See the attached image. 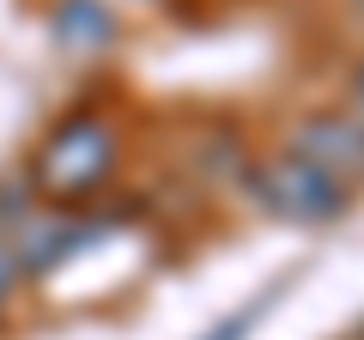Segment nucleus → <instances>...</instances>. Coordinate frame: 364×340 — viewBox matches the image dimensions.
<instances>
[{
	"label": "nucleus",
	"instance_id": "nucleus-4",
	"mask_svg": "<svg viewBox=\"0 0 364 340\" xmlns=\"http://www.w3.org/2000/svg\"><path fill=\"white\" fill-rule=\"evenodd\" d=\"M279 146L304 152L310 164H322L328 176H340L346 188H364V122L352 116L346 104H316V110H304V116H291Z\"/></svg>",
	"mask_w": 364,
	"mask_h": 340
},
{
	"label": "nucleus",
	"instance_id": "nucleus-5",
	"mask_svg": "<svg viewBox=\"0 0 364 340\" xmlns=\"http://www.w3.org/2000/svg\"><path fill=\"white\" fill-rule=\"evenodd\" d=\"M43 31H49L55 55H67V61H104L122 43V13L116 0H49Z\"/></svg>",
	"mask_w": 364,
	"mask_h": 340
},
{
	"label": "nucleus",
	"instance_id": "nucleus-2",
	"mask_svg": "<svg viewBox=\"0 0 364 340\" xmlns=\"http://www.w3.org/2000/svg\"><path fill=\"white\" fill-rule=\"evenodd\" d=\"M231 195L243 201L249 213L273 225H291V231H322V225H340L358 201V188H346L340 176H328L322 164H310L291 146H267V152H249L243 170L231 176Z\"/></svg>",
	"mask_w": 364,
	"mask_h": 340
},
{
	"label": "nucleus",
	"instance_id": "nucleus-6",
	"mask_svg": "<svg viewBox=\"0 0 364 340\" xmlns=\"http://www.w3.org/2000/svg\"><path fill=\"white\" fill-rule=\"evenodd\" d=\"M37 207H43V195H37V183H31V170L0 176V237H13Z\"/></svg>",
	"mask_w": 364,
	"mask_h": 340
},
{
	"label": "nucleus",
	"instance_id": "nucleus-10",
	"mask_svg": "<svg viewBox=\"0 0 364 340\" xmlns=\"http://www.w3.org/2000/svg\"><path fill=\"white\" fill-rule=\"evenodd\" d=\"M340 340H364V322H358V328H346V334H340Z\"/></svg>",
	"mask_w": 364,
	"mask_h": 340
},
{
	"label": "nucleus",
	"instance_id": "nucleus-3",
	"mask_svg": "<svg viewBox=\"0 0 364 340\" xmlns=\"http://www.w3.org/2000/svg\"><path fill=\"white\" fill-rule=\"evenodd\" d=\"M104 231H109V219L91 213V207H37L6 243H13L25 280H55V274H67Z\"/></svg>",
	"mask_w": 364,
	"mask_h": 340
},
{
	"label": "nucleus",
	"instance_id": "nucleus-1",
	"mask_svg": "<svg viewBox=\"0 0 364 340\" xmlns=\"http://www.w3.org/2000/svg\"><path fill=\"white\" fill-rule=\"evenodd\" d=\"M122 158H128V134H122L116 110L73 104L31 146L25 170H31V183H37L43 207H97L116 188Z\"/></svg>",
	"mask_w": 364,
	"mask_h": 340
},
{
	"label": "nucleus",
	"instance_id": "nucleus-8",
	"mask_svg": "<svg viewBox=\"0 0 364 340\" xmlns=\"http://www.w3.org/2000/svg\"><path fill=\"white\" fill-rule=\"evenodd\" d=\"M31 280H25V267H18V255H13V243H6V237H0V316L13 310L18 304V292H25Z\"/></svg>",
	"mask_w": 364,
	"mask_h": 340
},
{
	"label": "nucleus",
	"instance_id": "nucleus-7",
	"mask_svg": "<svg viewBox=\"0 0 364 340\" xmlns=\"http://www.w3.org/2000/svg\"><path fill=\"white\" fill-rule=\"evenodd\" d=\"M273 310V292H261L255 304H243V310H231V316H219V322L207 328V334H195V340H249L261 328V316Z\"/></svg>",
	"mask_w": 364,
	"mask_h": 340
},
{
	"label": "nucleus",
	"instance_id": "nucleus-9",
	"mask_svg": "<svg viewBox=\"0 0 364 340\" xmlns=\"http://www.w3.org/2000/svg\"><path fill=\"white\" fill-rule=\"evenodd\" d=\"M340 104H346L352 116L364 122V55H358V61H352V73H346V97H340Z\"/></svg>",
	"mask_w": 364,
	"mask_h": 340
}]
</instances>
